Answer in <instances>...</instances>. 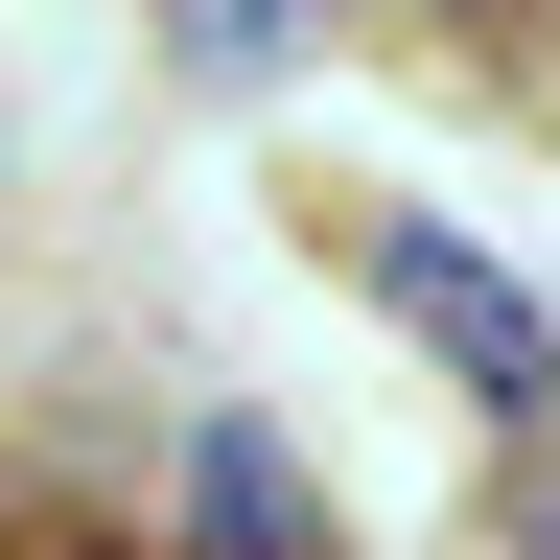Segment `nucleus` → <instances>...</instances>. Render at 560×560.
<instances>
[{"label": "nucleus", "instance_id": "f257e3e1", "mask_svg": "<svg viewBox=\"0 0 560 560\" xmlns=\"http://www.w3.org/2000/svg\"><path fill=\"white\" fill-rule=\"evenodd\" d=\"M374 304L444 350L490 420H560V327H537V280H514V257H467L444 210H397V234H374Z\"/></svg>", "mask_w": 560, "mask_h": 560}, {"label": "nucleus", "instance_id": "f03ea898", "mask_svg": "<svg viewBox=\"0 0 560 560\" xmlns=\"http://www.w3.org/2000/svg\"><path fill=\"white\" fill-rule=\"evenodd\" d=\"M187 560H327L304 467H280V420H210V444H187Z\"/></svg>", "mask_w": 560, "mask_h": 560}, {"label": "nucleus", "instance_id": "7ed1b4c3", "mask_svg": "<svg viewBox=\"0 0 560 560\" xmlns=\"http://www.w3.org/2000/svg\"><path fill=\"white\" fill-rule=\"evenodd\" d=\"M537 560H560V490H537Z\"/></svg>", "mask_w": 560, "mask_h": 560}]
</instances>
